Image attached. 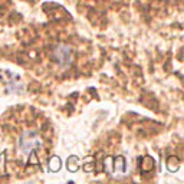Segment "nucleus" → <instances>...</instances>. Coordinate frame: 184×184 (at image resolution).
<instances>
[{"instance_id":"obj_1","label":"nucleus","mask_w":184,"mask_h":184,"mask_svg":"<svg viewBox=\"0 0 184 184\" xmlns=\"http://www.w3.org/2000/svg\"><path fill=\"white\" fill-rule=\"evenodd\" d=\"M40 147H42V138L36 131H25L17 142V148L23 155H29Z\"/></svg>"},{"instance_id":"obj_2","label":"nucleus","mask_w":184,"mask_h":184,"mask_svg":"<svg viewBox=\"0 0 184 184\" xmlns=\"http://www.w3.org/2000/svg\"><path fill=\"white\" fill-rule=\"evenodd\" d=\"M53 59L58 65H61L62 68L71 65L72 62V49L69 45L59 43L55 46L53 49Z\"/></svg>"},{"instance_id":"obj_3","label":"nucleus","mask_w":184,"mask_h":184,"mask_svg":"<svg viewBox=\"0 0 184 184\" xmlns=\"http://www.w3.org/2000/svg\"><path fill=\"white\" fill-rule=\"evenodd\" d=\"M104 167L107 170V173L111 175H122L125 173V158L122 155L118 157H107L104 161Z\"/></svg>"},{"instance_id":"obj_4","label":"nucleus","mask_w":184,"mask_h":184,"mask_svg":"<svg viewBox=\"0 0 184 184\" xmlns=\"http://www.w3.org/2000/svg\"><path fill=\"white\" fill-rule=\"evenodd\" d=\"M66 167H68V170H69L71 173H76V171L79 170V167H81L79 158H78L76 155H71V157L68 158V161H66Z\"/></svg>"},{"instance_id":"obj_5","label":"nucleus","mask_w":184,"mask_h":184,"mask_svg":"<svg viewBox=\"0 0 184 184\" xmlns=\"http://www.w3.org/2000/svg\"><path fill=\"white\" fill-rule=\"evenodd\" d=\"M140 167H141V171H144V173H150L152 168H154V160H152L150 155H147V157L142 158Z\"/></svg>"},{"instance_id":"obj_6","label":"nucleus","mask_w":184,"mask_h":184,"mask_svg":"<svg viewBox=\"0 0 184 184\" xmlns=\"http://www.w3.org/2000/svg\"><path fill=\"white\" fill-rule=\"evenodd\" d=\"M167 168H168V171H177L178 168H180V160L177 158V157H168V160H167Z\"/></svg>"},{"instance_id":"obj_7","label":"nucleus","mask_w":184,"mask_h":184,"mask_svg":"<svg viewBox=\"0 0 184 184\" xmlns=\"http://www.w3.org/2000/svg\"><path fill=\"white\" fill-rule=\"evenodd\" d=\"M61 167H62V162H61V158L59 157H52L51 160H49V168H51V171H59L61 170Z\"/></svg>"}]
</instances>
